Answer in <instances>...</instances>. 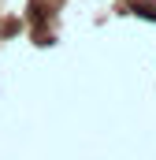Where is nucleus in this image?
<instances>
[{
    "label": "nucleus",
    "instance_id": "1",
    "mask_svg": "<svg viewBox=\"0 0 156 160\" xmlns=\"http://www.w3.org/2000/svg\"><path fill=\"white\" fill-rule=\"evenodd\" d=\"M130 11H134L138 19H149V22H156V4H153V0H138Z\"/></svg>",
    "mask_w": 156,
    "mask_h": 160
}]
</instances>
